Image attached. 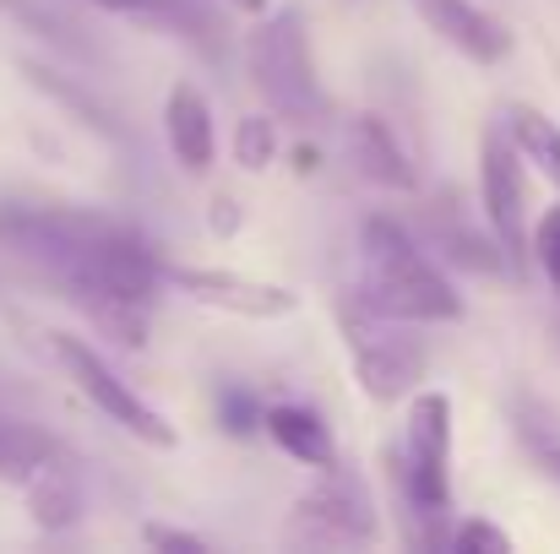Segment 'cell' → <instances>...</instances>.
Returning a JSON list of instances; mask_svg holds the SVG:
<instances>
[{
  "label": "cell",
  "instance_id": "1",
  "mask_svg": "<svg viewBox=\"0 0 560 554\" xmlns=\"http://www.w3.org/2000/svg\"><path fill=\"white\" fill-rule=\"evenodd\" d=\"M360 299L392 321H457L463 294L413 245L397 217H365L360 228Z\"/></svg>",
  "mask_w": 560,
  "mask_h": 554
},
{
  "label": "cell",
  "instance_id": "2",
  "mask_svg": "<svg viewBox=\"0 0 560 554\" xmlns=\"http://www.w3.org/2000/svg\"><path fill=\"white\" fill-rule=\"evenodd\" d=\"M245 71L278 120H294V126L327 120V93L316 82L311 38L294 5L261 11V22L245 33Z\"/></svg>",
  "mask_w": 560,
  "mask_h": 554
},
{
  "label": "cell",
  "instance_id": "3",
  "mask_svg": "<svg viewBox=\"0 0 560 554\" xmlns=\"http://www.w3.org/2000/svg\"><path fill=\"white\" fill-rule=\"evenodd\" d=\"M397 484H402V500L419 522H441L452 511V397L446 391L408 397Z\"/></svg>",
  "mask_w": 560,
  "mask_h": 554
},
{
  "label": "cell",
  "instance_id": "4",
  "mask_svg": "<svg viewBox=\"0 0 560 554\" xmlns=\"http://www.w3.org/2000/svg\"><path fill=\"white\" fill-rule=\"evenodd\" d=\"M338 321H343L349 359H354V375H360L371 402H397V397L419 391V380H424V343L402 332L408 321H392V316L371 310L360 294L338 305Z\"/></svg>",
  "mask_w": 560,
  "mask_h": 554
},
{
  "label": "cell",
  "instance_id": "5",
  "mask_svg": "<svg viewBox=\"0 0 560 554\" xmlns=\"http://www.w3.org/2000/svg\"><path fill=\"white\" fill-rule=\"evenodd\" d=\"M49 349H55V359L66 365V375L77 380V391L98 408V413H109L126 435H137L142 446H159V451H170L175 446V424L148 402V397H137L120 375H115V365L88 343V338H71V332H49Z\"/></svg>",
  "mask_w": 560,
  "mask_h": 554
},
{
  "label": "cell",
  "instance_id": "6",
  "mask_svg": "<svg viewBox=\"0 0 560 554\" xmlns=\"http://www.w3.org/2000/svg\"><path fill=\"white\" fill-rule=\"evenodd\" d=\"M479 196H485V223L501 239L506 261L523 267V256H528V180H523V153L506 137V126H490L479 142Z\"/></svg>",
  "mask_w": 560,
  "mask_h": 554
},
{
  "label": "cell",
  "instance_id": "7",
  "mask_svg": "<svg viewBox=\"0 0 560 554\" xmlns=\"http://www.w3.org/2000/svg\"><path fill=\"white\" fill-rule=\"evenodd\" d=\"M294 539H311V544H332V550H349V544H375V500L371 490L343 473L338 462L322 468V484L300 495L294 506Z\"/></svg>",
  "mask_w": 560,
  "mask_h": 554
},
{
  "label": "cell",
  "instance_id": "8",
  "mask_svg": "<svg viewBox=\"0 0 560 554\" xmlns=\"http://www.w3.org/2000/svg\"><path fill=\"white\" fill-rule=\"evenodd\" d=\"M164 283H175L207 310H229L245 321H278L300 310V294L278 288V283H256L245 272H218V267H164Z\"/></svg>",
  "mask_w": 560,
  "mask_h": 554
},
{
  "label": "cell",
  "instance_id": "9",
  "mask_svg": "<svg viewBox=\"0 0 560 554\" xmlns=\"http://www.w3.org/2000/svg\"><path fill=\"white\" fill-rule=\"evenodd\" d=\"M408 5L424 16L430 33H441L452 49H463V55L479 60V66H495V60H506V49H512L506 22L490 16L485 5H474V0H408Z\"/></svg>",
  "mask_w": 560,
  "mask_h": 554
},
{
  "label": "cell",
  "instance_id": "10",
  "mask_svg": "<svg viewBox=\"0 0 560 554\" xmlns=\"http://www.w3.org/2000/svg\"><path fill=\"white\" fill-rule=\"evenodd\" d=\"M349 158L360 164L365 180L386 185V190H413V185H419L413 158L402 153L397 131H392L381 115H354V126H349Z\"/></svg>",
  "mask_w": 560,
  "mask_h": 554
},
{
  "label": "cell",
  "instance_id": "11",
  "mask_svg": "<svg viewBox=\"0 0 560 554\" xmlns=\"http://www.w3.org/2000/svg\"><path fill=\"white\" fill-rule=\"evenodd\" d=\"M164 131H170V153L186 164L190 175L212 169V109L196 87H170L164 98Z\"/></svg>",
  "mask_w": 560,
  "mask_h": 554
},
{
  "label": "cell",
  "instance_id": "12",
  "mask_svg": "<svg viewBox=\"0 0 560 554\" xmlns=\"http://www.w3.org/2000/svg\"><path fill=\"white\" fill-rule=\"evenodd\" d=\"M261 424L294 462H305V468H332L338 462V446H332V429L322 424V413H311L300 402H278V408H267Z\"/></svg>",
  "mask_w": 560,
  "mask_h": 554
},
{
  "label": "cell",
  "instance_id": "13",
  "mask_svg": "<svg viewBox=\"0 0 560 554\" xmlns=\"http://www.w3.org/2000/svg\"><path fill=\"white\" fill-rule=\"evenodd\" d=\"M22 490H27V511H33V522L49 528V533H60V528H71V522L82 517V490H77V479H71L60 462H44Z\"/></svg>",
  "mask_w": 560,
  "mask_h": 554
},
{
  "label": "cell",
  "instance_id": "14",
  "mask_svg": "<svg viewBox=\"0 0 560 554\" xmlns=\"http://www.w3.org/2000/svg\"><path fill=\"white\" fill-rule=\"evenodd\" d=\"M501 126H506V137L517 142V153L560 190V126L556 120L539 115V109H528V104H512V109L501 115Z\"/></svg>",
  "mask_w": 560,
  "mask_h": 554
},
{
  "label": "cell",
  "instance_id": "15",
  "mask_svg": "<svg viewBox=\"0 0 560 554\" xmlns=\"http://www.w3.org/2000/svg\"><path fill=\"white\" fill-rule=\"evenodd\" d=\"M44 462H55V440H49L38 424L0 419V479L27 484V479H33Z\"/></svg>",
  "mask_w": 560,
  "mask_h": 554
},
{
  "label": "cell",
  "instance_id": "16",
  "mask_svg": "<svg viewBox=\"0 0 560 554\" xmlns=\"http://www.w3.org/2000/svg\"><path fill=\"white\" fill-rule=\"evenodd\" d=\"M278 158V115L267 120V115H245L240 126H234V164L240 169H267Z\"/></svg>",
  "mask_w": 560,
  "mask_h": 554
},
{
  "label": "cell",
  "instance_id": "17",
  "mask_svg": "<svg viewBox=\"0 0 560 554\" xmlns=\"http://www.w3.org/2000/svg\"><path fill=\"white\" fill-rule=\"evenodd\" d=\"M452 550L457 554H506L512 539H506L495 522H479V517H474V522H463V528L452 533Z\"/></svg>",
  "mask_w": 560,
  "mask_h": 554
},
{
  "label": "cell",
  "instance_id": "18",
  "mask_svg": "<svg viewBox=\"0 0 560 554\" xmlns=\"http://www.w3.org/2000/svg\"><path fill=\"white\" fill-rule=\"evenodd\" d=\"M534 256H539L550 288L560 294V207H550V212L539 217V228H534Z\"/></svg>",
  "mask_w": 560,
  "mask_h": 554
},
{
  "label": "cell",
  "instance_id": "19",
  "mask_svg": "<svg viewBox=\"0 0 560 554\" xmlns=\"http://www.w3.org/2000/svg\"><path fill=\"white\" fill-rule=\"evenodd\" d=\"M218 419H223L234 435H250V429L267 419V408H256V397H250V391H223V402H218Z\"/></svg>",
  "mask_w": 560,
  "mask_h": 554
},
{
  "label": "cell",
  "instance_id": "20",
  "mask_svg": "<svg viewBox=\"0 0 560 554\" xmlns=\"http://www.w3.org/2000/svg\"><path fill=\"white\" fill-rule=\"evenodd\" d=\"M142 539H148L153 550H190V554H201V550H207V544H201L196 533H180V528H159V522H153V528H148Z\"/></svg>",
  "mask_w": 560,
  "mask_h": 554
},
{
  "label": "cell",
  "instance_id": "21",
  "mask_svg": "<svg viewBox=\"0 0 560 554\" xmlns=\"http://www.w3.org/2000/svg\"><path fill=\"white\" fill-rule=\"evenodd\" d=\"M207 228H212V234H234V228H240V201H234V196H218L212 212H207Z\"/></svg>",
  "mask_w": 560,
  "mask_h": 554
},
{
  "label": "cell",
  "instance_id": "22",
  "mask_svg": "<svg viewBox=\"0 0 560 554\" xmlns=\"http://www.w3.org/2000/svg\"><path fill=\"white\" fill-rule=\"evenodd\" d=\"M539 462H545V473L560 484V446H539Z\"/></svg>",
  "mask_w": 560,
  "mask_h": 554
},
{
  "label": "cell",
  "instance_id": "23",
  "mask_svg": "<svg viewBox=\"0 0 560 554\" xmlns=\"http://www.w3.org/2000/svg\"><path fill=\"white\" fill-rule=\"evenodd\" d=\"M93 5H104V11H142L148 0H93Z\"/></svg>",
  "mask_w": 560,
  "mask_h": 554
},
{
  "label": "cell",
  "instance_id": "24",
  "mask_svg": "<svg viewBox=\"0 0 560 554\" xmlns=\"http://www.w3.org/2000/svg\"><path fill=\"white\" fill-rule=\"evenodd\" d=\"M223 5H234V11H245V16H261V11H267V0H223Z\"/></svg>",
  "mask_w": 560,
  "mask_h": 554
},
{
  "label": "cell",
  "instance_id": "25",
  "mask_svg": "<svg viewBox=\"0 0 560 554\" xmlns=\"http://www.w3.org/2000/svg\"><path fill=\"white\" fill-rule=\"evenodd\" d=\"M294 169H300V175H311V169H316V153H311V148H300V153H294Z\"/></svg>",
  "mask_w": 560,
  "mask_h": 554
}]
</instances>
